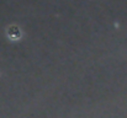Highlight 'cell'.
I'll return each instance as SVG.
<instances>
[{"label": "cell", "mask_w": 127, "mask_h": 118, "mask_svg": "<svg viewBox=\"0 0 127 118\" xmlns=\"http://www.w3.org/2000/svg\"><path fill=\"white\" fill-rule=\"evenodd\" d=\"M9 36L12 39L19 38V37H20V31H19V28H17V27H11V28L9 30Z\"/></svg>", "instance_id": "1"}]
</instances>
